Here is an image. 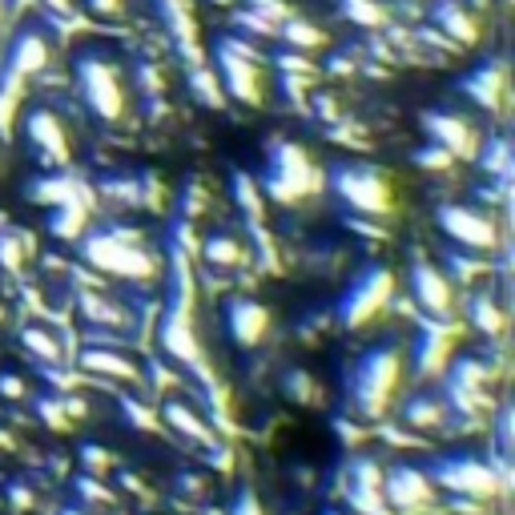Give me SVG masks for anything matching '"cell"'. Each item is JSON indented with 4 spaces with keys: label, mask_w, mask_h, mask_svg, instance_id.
<instances>
[{
    "label": "cell",
    "mask_w": 515,
    "mask_h": 515,
    "mask_svg": "<svg viewBox=\"0 0 515 515\" xmlns=\"http://www.w3.org/2000/svg\"><path fill=\"white\" fill-rule=\"evenodd\" d=\"M77 302H81L85 322H97V326H125V310L109 306L97 290H81V294H77Z\"/></svg>",
    "instance_id": "26"
},
{
    "label": "cell",
    "mask_w": 515,
    "mask_h": 515,
    "mask_svg": "<svg viewBox=\"0 0 515 515\" xmlns=\"http://www.w3.org/2000/svg\"><path fill=\"white\" fill-rule=\"evenodd\" d=\"M427 475H431V483H443L451 495H463V499H491L503 487L495 467H487L483 459H471V455L435 459Z\"/></svg>",
    "instance_id": "6"
},
{
    "label": "cell",
    "mask_w": 515,
    "mask_h": 515,
    "mask_svg": "<svg viewBox=\"0 0 515 515\" xmlns=\"http://www.w3.org/2000/svg\"><path fill=\"white\" fill-rule=\"evenodd\" d=\"M475 157H479V165L487 169V174H499V178L507 182V174H511V157H507V141H503V137L483 141V145L475 149Z\"/></svg>",
    "instance_id": "31"
},
{
    "label": "cell",
    "mask_w": 515,
    "mask_h": 515,
    "mask_svg": "<svg viewBox=\"0 0 515 515\" xmlns=\"http://www.w3.org/2000/svg\"><path fill=\"white\" fill-rule=\"evenodd\" d=\"M81 467H85V475H105V471L113 467V459H109L105 447L89 443V447H81Z\"/></svg>",
    "instance_id": "40"
},
{
    "label": "cell",
    "mask_w": 515,
    "mask_h": 515,
    "mask_svg": "<svg viewBox=\"0 0 515 515\" xmlns=\"http://www.w3.org/2000/svg\"><path fill=\"white\" fill-rule=\"evenodd\" d=\"M77 77V93L89 105V113L105 125H121L129 113V81L117 57L101 53V49H85L73 65Z\"/></svg>",
    "instance_id": "1"
},
{
    "label": "cell",
    "mask_w": 515,
    "mask_h": 515,
    "mask_svg": "<svg viewBox=\"0 0 515 515\" xmlns=\"http://www.w3.org/2000/svg\"><path fill=\"white\" fill-rule=\"evenodd\" d=\"M77 367H81L85 375H93V379L137 383V367H133L125 355H117V351H105V347H85V351H81V359H77Z\"/></svg>",
    "instance_id": "18"
},
{
    "label": "cell",
    "mask_w": 515,
    "mask_h": 515,
    "mask_svg": "<svg viewBox=\"0 0 515 515\" xmlns=\"http://www.w3.org/2000/svg\"><path fill=\"white\" fill-rule=\"evenodd\" d=\"M49 234H53V238H65V242H77V238L85 234V206H81L77 198L53 206V214H49Z\"/></svg>",
    "instance_id": "24"
},
{
    "label": "cell",
    "mask_w": 515,
    "mask_h": 515,
    "mask_svg": "<svg viewBox=\"0 0 515 515\" xmlns=\"http://www.w3.org/2000/svg\"><path fill=\"white\" fill-rule=\"evenodd\" d=\"M318 186H322V174L314 169L310 153L298 141H278L270 153V169H266V194L286 206H298Z\"/></svg>",
    "instance_id": "4"
},
{
    "label": "cell",
    "mask_w": 515,
    "mask_h": 515,
    "mask_svg": "<svg viewBox=\"0 0 515 515\" xmlns=\"http://www.w3.org/2000/svg\"><path fill=\"white\" fill-rule=\"evenodd\" d=\"M351 487L355 491H383V467L371 455H359L351 463Z\"/></svg>",
    "instance_id": "32"
},
{
    "label": "cell",
    "mask_w": 515,
    "mask_h": 515,
    "mask_svg": "<svg viewBox=\"0 0 515 515\" xmlns=\"http://www.w3.org/2000/svg\"><path fill=\"white\" fill-rule=\"evenodd\" d=\"M9 507L13 511H29L33 507V491L25 483H9Z\"/></svg>",
    "instance_id": "45"
},
{
    "label": "cell",
    "mask_w": 515,
    "mask_h": 515,
    "mask_svg": "<svg viewBox=\"0 0 515 515\" xmlns=\"http://www.w3.org/2000/svg\"><path fill=\"white\" fill-rule=\"evenodd\" d=\"M202 258H206L214 270H238V266L246 262V250H242V242H238L234 234L218 230V234H210V238H206Z\"/></svg>",
    "instance_id": "22"
},
{
    "label": "cell",
    "mask_w": 515,
    "mask_h": 515,
    "mask_svg": "<svg viewBox=\"0 0 515 515\" xmlns=\"http://www.w3.org/2000/svg\"><path fill=\"white\" fill-rule=\"evenodd\" d=\"M21 266H25V238L13 234V230H5V234H0V270L17 274Z\"/></svg>",
    "instance_id": "36"
},
{
    "label": "cell",
    "mask_w": 515,
    "mask_h": 515,
    "mask_svg": "<svg viewBox=\"0 0 515 515\" xmlns=\"http://www.w3.org/2000/svg\"><path fill=\"white\" fill-rule=\"evenodd\" d=\"M29 395V387H25V379L21 375H13V371H5V375H0V399H25Z\"/></svg>",
    "instance_id": "43"
},
{
    "label": "cell",
    "mask_w": 515,
    "mask_h": 515,
    "mask_svg": "<svg viewBox=\"0 0 515 515\" xmlns=\"http://www.w3.org/2000/svg\"><path fill=\"white\" fill-rule=\"evenodd\" d=\"M61 515H85V507H65Z\"/></svg>",
    "instance_id": "51"
},
{
    "label": "cell",
    "mask_w": 515,
    "mask_h": 515,
    "mask_svg": "<svg viewBox=\"0 0 515 515\" xmlns=\"http://www.w3.org/2000/svg\"><path fill=\"white\" fill-rule=\"evenodd\" d=\"M471 322H475V330H483L487 338H495V334H503V310L495 306V298L483 290V294H475L471 298Z\"/></svg>",
    "instance_id": "27"
},
{
    "label": "cell",
    "mask_w": 515,
    "mask_h": 515,
    "mask_svg": "<svg viewBox=\"0 0 515 515\" xmlns=\"http://www.w3.org/2000/svg\"><path fill=\"white\" fill-rule=\"evenodd\" d=\"M81 258L89 266H97L101 274H113V278L145 282V278L157 274V262L141 250V238L129 234V230H97V234H85L81 238Z\"/></svg>",
    "instance_id": "2"
},
{
    "label": "cell",
    "mask_w": 515,
    "mask_h": 515,
    "mask_svg": "<svg viewBox=\"0 0 515 515\" xmlns=\"http://www.w3.org/2000/svg\"><path fill=\"white\" fill-rule=\"evenodd\" d=\"M37 415H41V423H45L49 431H65V427H69V415H65L61 399H53V395H41V399H37Z\"/></svg>",
    "instance_id": "38"
},
{
    "label": "cell",
    "mask_w": 515,
    "mask_h": 515,
    "mask_svg": "<svg viewBox=\"0 0 515 515\" xmlns=\"http://www.w3.org/2000/svg\"><path fill=\"white\" fill-rule=\"evenodd\" d=\"M9 33V0H0V41Z\"/></svg>",
    "instance_id": "49"
},
{
    "label": "cell",
    "mask_w": 515,
    "mask_h": 515,
    "mask_svg": "<svg viewBox=\"0 0 515 515\" xmlns=\"http://www.w3.org/2000/svg\"><path fill=\"white\" fill-rule=\"evenodd\" d=\"M423 129H427V137H431L435 145H443L455 161H467V157H475V149H479V129H475L467 117H459V113H447V109L423 113Z\"/></svg>",
    "instance_id": "15"
},
{
    "label": "cell",
    "mask_w": 515,
    "mask_h": 515,
    "mask_svg": "<svg viewBox=\"0 0 515 515\" xmlns=\"http://www.w3.org/2000/svg\"><path fill=\"white\" fill-rule=\"evenodd\" d=\"M278 33H282V41H286L290 49H302V53H314V49L326 41L310 21H298V17H286V21L278 25Z\"/></svg>",
    "instance_id": "28"
},
{
    "label": "cell",
    "mask_w": 515,
    "mask_h": 515,
    "mask_svg": "<svg viewBox=\"0 0 515 515\" xmlns=\"http://www.w3.org/2000/svg\"><path fill=\"white\" fill-rule=\"evenodd\" d=\"M435 21L443 25V33H451V37L463 41V45L479 41V21L459 5V0H443V5L435 9Z\"/></svg>",
    "instance_id": "21"
},
{
    "label": "cell",
    "mask_w": 515,
    "mask_h": 515,
    "mask_svg": "<svg viewBox=\"0 0 515 515\" xmlns=\"http://www.w3.org/2000/svg\"><path fill=\"white\" fill-rule=\"evenodd\" d=\"M415 165H419V169H451V165H455V157H451L443 145H435V141H431V145L415 149Z\"/></svg>",
    "instance_id": "39"
},
{
    "label": "cell",
    "mask_w": 515,
    "mask_h": 515,
    "mask_svg": "<svg viewBox=\"0 0 515 515\" xmlns=\"http://www.w3.org/2000/svg\"><path fill=\"white\" fill-rule=\"evenodd\" d=\"M45 9H53V13H61V17H69L73 9H77V0H41Z\"/></svg>",
    "instance_id": "48"
},
{
    "label": "cell",
    "mask_w": 515,
    "mask_h": 515,
    "mask_svg": "<svg viewBox=\"0 0 515 515\" xmlns=\"http://www.w3.org/2000/svg\"><path fill=\"white\" fill-rule=\"evenodd\" d=\"M226 330L238 347H258V342L270 334V310L258 298H230L226 302Z\"/></svg>",
    "instance_id": "17"
},
{
    "label": "cell",
    "mask_w": 515,
    "mask_h": 515,
    "mask_svg": "<svg viewBox=\"0 0 515 515\" xmlns=\"http://www.w3.org/2000/svg\"><path fill=\"white\" fill-rule=\"evenodd\" d=\"M439 226H443V234H447L451 242H459V246H467V250H479V254L495 250V242H499L495 222H491L487 214H479L475 206H459V202L439 206Z\"/></svg>",
    "instance_id": "12"
},
{
    "label": "cell",
    "mask_w": 515,
    "mask_h": 515,
    "mask_svg": "<svg viewBox=\"0 0 515 515\" xmlns=\"http://www.w3.org/2000/svg\"><path fill=\"white\" fill-rule=\"evenodd\" d=\"M451 342H455V326L447 322H419V338H415V375L431 379L443 375L451 363Z\"/></svg>",
    "instance_id": "16"
},
{
    "label": "cell",
    "mask_w": 515,
    "mask_h": 515,
    "mask_svg": "<svg viewBox=\"0 0 515 515\" xmlns=\"http://www.w3.org/2000/svg\"><path fill=\"white\" fill-rule=\"evenodd\" d=\"M29 198H33V202H45V206H61V202L77 198V186H73L65 174H57V178H45V182L29 186Z\"/></svg>",
    "instance_id": "30"
},
{
    "label": "cell",
    "mask_w": 515,
    "mask_h": 515,
    "mask_svg": "<svg viewBox=\"0 0 515 515\" xmlns=\"http://www.w3.org/2000/svg\"><path fill=\"white\" fill-rule=\"evenodd\" d=\"M411 298L419 302V310L431 322H455V282L431 266V262H415L411 266Z\"/></svg>",
    "instance_id": "11"
},
{
    "label": "cell",
    "mask_w": 515,
    "mask_h": 515,
    "mask_svg": "<svg viewBox=\"0 0 515 515\" xmlns=\"http://www.w3.org/2000/svg\"><path fill=\"white\" fill-rule=\"evenodd\" d=\"M495 443H499V459L507 463L511 459V407H503L495 419Z\"/></svg>",
    "instance_id": "42"
},
{
    "label": "cell",
    "mask_w": 515,
    "mask_h": 515,
    "mask_svg": "<svg viewBox=\"0 0 515 515\" xmlns=\"http://www.w3.org/2000/svg\"><path fill=\"white\" fill-rule=\"evenodd\" d=\"M13 447V435L9 431H0V451H9Z\"/></svg>",
    "instance_id": "50"
},
{
    "label": "cell",
    "mask_w": 515,
    "mask_h": 515,
    "mask_svg": "<svg viewBox=\"0 0 515 515\" xmlns=\"http://www.w3.org/2000/svg\"><path fill=\"white\" fill-rule=\"evenodd\" d=\"M435 499V483L423 467H411V463H399L391 471H383V503L391 511H419V507H431Z\"/></svg>",
    "instance_id": "14"
},
{
    "label": "cell",
    "mask_w": 515,
    "mask_h": 515,
    "mask_svg": "<svg viewBox=\"0 0 515 515\" xmlns=\"http://www.w3.org/2000/svg\"><path fill=\"white\" fill-rule=\"evenodd\" d=\"M342 17L355 21L359 29H383L387 25V9L379 0H342Z\"/></svg>",
    "instance_id": "29"
},
{
    "label": "cell",
    "mask_w": 515,
    "mask_h": 515,
    "mask_svg": "<svg viewBox=\"0 0 515 515\" xmlns=\"http://www.w3.org/2000/svg\"><path fill=\"white\" fill-rule=\"evenodd\" d=\"M157 419H161V423H169V427H174L178 435L194 439V443H206V447L214 443V431H210V427H206V423H202V419H198V415H194L186 403H174V399H169V403L157 411Z\"/></svg>",
    "instance_id": "20"
},
{
    "label": "cell",
    "mask_w": 515,
    "mask_h": 515,
    "mask_svg": "<svg viewBox=\"0 0 515 515\" xmlns=\"http://www.w3.org/2000/svg\"><path fill=\"white\" fill-rule=\"evenodd\" d=\"M49 61H53V41H49V33H45V29H21V33L13 37L9 53H5V85L13 89V85H21V81L45 73Z\"/></svg>",
    "instance_id": "13"
},
{
    "label": "cell",
    "mask_w": 515,
    "mask_h": 515,
    "mask_svg": "<svg viewBox=\"0 0 515 515\" xmlns=\"http://www.w3.org/2000/svg\"><path fill=\"white\" fill-rule=\"evenodd\" d=\"M21 347L37 359V363H45V367H57L65 355H61V342L49 334V330H41V326H25L21 330Z\"/></svg>",
    "instance_id": "25"
},
{
    "label": "cell",
    "mask_w": 515,
    "mask_h": 515,
    "mask_svg": "<svg viewBox=\"0 0 515 515\" xmlns=\"http://www.w3.org/2000/svg\"><path fill=\"white\" fill-rule=\"evenodd\" d=\"M391 294H395V278H391V270H383V266H371V270H363L359 278H355V286L342 294V302H338V318H342V326H367L387 302H391Z\"/></svg>",
    "instance_id": "7"
},
{
    "label": "cell",
    "mask_w": 515,
    "mask_h": 515,
    "mask_svg": "<svg viewBox=\"0 0 515 515\" xmlns=\"http://www.w3.org/2000/svg\"><path fill=\"white\" fill-rule=\"evenodd\" d=\"M282 391H286V399L290 403H302V407H310V403H318V391H314V379L306 375V371H286L282 375Z\"/></svg>",
    "instance_id": "33"
},
{
    "label": "cell",
    "mask_w": 515,
    "mask_h": 515,
    "mask_svg": "<svg viewBox=\"0 0 515 515\" xmlns=\"http://www.w3.org/2000/svg\"><path fill=\"white\" fill-rule=\"evenodd\" d=\"M234 198H238V206L246 210V218L258 226V222H262V198H258V186H254L246 174H234Z\"/></svg>",
    "instance_id": "35"
},
{
    "label": "cell",
    "mask_w": 515,
    "mask_h": 515,
    "mask_svg": "<svg viewBox=\"0 0 515 515\" xmlns=\"http://www.w3.org/2000/svg\"><path fill=\"white\" fill-rule=\"evenodd\" d=\"M157 13L174 37L182 61L190 65V73L206 69V49H202V29H198V13H194V0H157Z\"/></svg>",
    "instance_id": "10"
},
{
    "label": "cell",
    "mask_w": 515,
    "mask_h": 515,
    "mask_svg": "<svg viewBox=\"0 0 515 515\" xmlns=\"http://www.w3.org/2000/svg\"><path fill=\"white\" fill-rule=\"evenodd\" d=\"M85 9H89L93 21L117 25V21H125V13H129V0H85Z\"/></svg>",
    "instance_id": "37"
},
{
    "label": "cell",
    "mask_w": 515,
    "mask_h": 515,
    "mask_svg": "<svg viewBox=\"0 0 515 515\" xmlns=\"http://www.w3.org/2000/svg\"><path fill=\"white\" fill-rule=\"evenodd\" d=\"M25 141H29V149H37V157H41L45 165H53V169H65V165L73 161L69 129H65L61 113L49 109V105H33V109L25 113Z\"/></svg>",
    "instance_id": "9"
},
{
    "label": "cell",
    "mask_w": 515,
    "mask_h": 515,
    "mask_svg": "<svg viewBox=\"0 0 515 515\" xmlns=\"http://www.w3.org/2000/svg\"><path fill=\"white\" fill-rule=\"evenodd\" d=\"M451 415H447V403L435 399V395H415L407 407H403V423L415 427V431H431V427H443Z\"/></svg>",
    "instance_id": "23"
},
{
    "label": "cell",
    "mask_w": 515,
    "mask_h": 515,
    "mask_svg": "<svg viewBox=\"0 0 515 515\" xmlns=\"http://www.w3.org/2000/svg\"><path fill=\"white\" fill-rule=\"evenodd\" d=\"M149 379L157 383V391H174V375H169V371H165V367H161L157 359L149 363Z\"/></svg>",
    "instance_id": "47"
},
{
    "label": "cell",
    "mask_w": 515,
    "mask_h": 515,
    "mask_svg": "<svg viewBox=\"0 0 515 515\" xmlns=\"http://www.w3.org/2000/svg\"><path fill=\"white\" fill-rule=\"evenodd\" d=\"M77 491H81L85 499H93V503H113V491L101 483V475H81V479H77Z\"/></svg>",
    "instance_id": "41"
},
{
    "label": "cell",
    "mask_w": 515,
    "mask_h": 515,
    "mask_svg": "<svg viewBox=\"0 0 515 515\" xmlns=\"http://www.w3.org/2000/svg\"><path fill=\"white\" fill-rule=\"evenodd\" d=\"M463 89H467L483 109H495V105L503 101V89H507V69H503L499 61H487V65H479V69L463 81Z\"/></svg>",
    "instance_id": "19"
},
{
    "label": "cell",
    "mask_w": 515,
    "mask_h": 515,
    "mask_svg": "<svg viewBox=\"0 0 515 515\" xmlns=\"http://www.w3.org/2000/svg\"><path fill=\"white\" fill-rule=\"evenodd\" d=\"M0 322H5V306H0Z\"/></svg>",
    "instance_id": "53"
},
{
    "label": "cell",
    "mask_w": 515,
    "mask_h": 515,
    "mask_svg": "<svg viewBox=\"0 0 515 515\" xmlns=\"http://www.w3.org/2000/svg\"><path fill=\"white\" fill-rule=\"evenodd\" d=\"M61 407H65V415H69V423H73V419H85V415H89V403H85L81 395H69V391L61 395Z\"/></svg>",
    "instance_id": "46"
},
{
    "label": "cell",
    "mask_w": 515,
    "mask_h": 515,
    "mask_svg": "<svg viewBox=\"0 0 515 515\" xmlns=\"http://www.w3.org/2000/svg\"><path fill=\"white\" fill-rule=\"evenodd\" d=\"M326 515H347V511H326Z\"/></svg>",
    "instance_id": "52"
},
{
    "label": "cell",
    "mask_w": 515,
    "mask_h": 515,
    "mask_svg": "<svg viewBox=\"0 0 515 515\" xmlns=\"http://www.w3.org/2000/svg\"><path fill=\"white\" fill-rule=\"evenodd\" d=\"M399 375H403V359L395 347H379L371 351L359 367H355V383H351V399L355 407L367 415V419H379L399 387Z\"/></svg>",
    "instance_id": "5"
},
{
    "label": "cell",
    "mask_w": 515,
    "mask_h": 515,
    "mask_svg": "<svg viewBox=\"0 0 515 515\" xmlns=\"http://www.w3.org/2000/svg\"><path fill=\"white\" fill-rule=\"evenodd\" d=\"M230 515H266V511H262L258 495H254L250 487H242V491H238V499H234V507H230Z\"/></svg>",
    "instance_id": "44"
},
{
    "label": "cell",
    "mask_w": 515,
    "mask_h": 515,
    "mask_svg": "<svg viewBox=\"0 0 515 515\" xmlns=\"http://www.w3.org/2000/svg\"><path fill=\"white\" fill-rule=\"evenodd\" d=\"M330 186L334 194L347 202L355 214H367V218H387L395 214V182L375 165H359V161H342L330 169Z\"/></svg>",
    "instance_id": "3"
},
{
    "label": "cell",
    "mask_w": 515,
    "mask_h": 515,
    "mask_svg": "<svg viewBox=\"0 0 515 515\" xmlns=\"http://www.w3.org/2000/svg\"><path fill=\"white\" fill-rule=\"evenodd\" d=\"M218 73H222V85L242 105H262L266 101V77H262L258 53L246 49L242 41H222V49H218Z\"/></svg>",
    "instance_id": "8"
},
{
    "label": "cell",
    "mask_w": 515,
    "mask_h": 515,
    "mask_svg": "<svg viewBox=\"0 0 515 515\" xmlns=\"http://www.w3.org/2000/svg\"><path fill=\"white\" fill-rule=\"evenodd\" d=\"M121 415H125V423L133 427V431H157L161 427V419H157V411L149 407V403H141V399H121Z\"/></svg>",
    "instance_id": "34"
}]
</instances>
